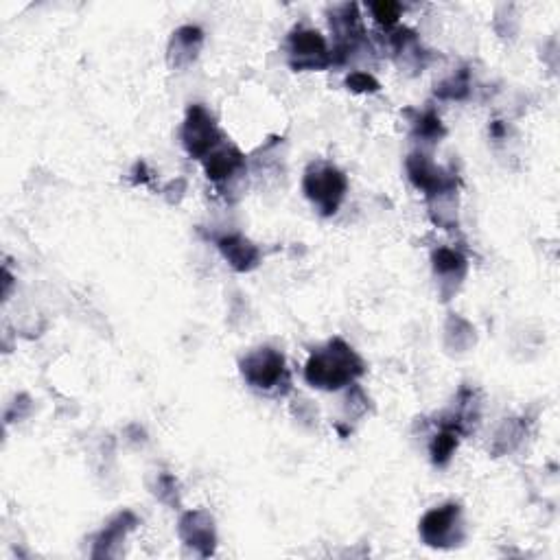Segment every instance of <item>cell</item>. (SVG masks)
I'll return each mask as SVG.
<instances>
[{"label":"cell","mask_w":560,"mask_h":560,"mask_svg":"<svg viewBox=\"0 0 560 560\" xmlns=\"http://www.w3.org/2000/svg\"><path fill=\"white\" fill-rule=\"evenodd\" d=\"M366 372V364L340 337L318 348L305 366V381L311 388L335 392L353 385Z\"/></svg>","instance_id":"obj_1"},{"label":"cell","mask_w":560,"mask_h":560,"mask_svg":"<svg viewBox=\"0 0 560 560\" xmlns=\"http://www.w3.org/2000/svg\"><path fill=\"white\" fill-rule=\"evenodd\" d=\"M241 375L252 390L263 394H285L291 385L285 355L263 346L241 359Z\"/></svg>","instance_id":"obj_2"},{"label":"cell","mask_w":560,"mask_h":560,"mask_svg":"<svg viewBox=\"0 0 560 560\" xmlns=\"http://www.w3.org/2000/svg\"><path fill=\"white\" fill-rule=\"evenodd\" d=\"M302 189L322 217H331L344 202L348 180L340 169L329 165V162H313L305 173V180H302Z\"/></svg>","instance_id":"obj_3"},{"label":"cell","mask_w":560,"mask_h":560,"mask_svg":"<svg viewBox=\"0 0 560 560\" xmlns=\"http://www.w3.org/2000/svg\"><path fill=\"white\" fill-rule=\"evenodd\" d=\"M418 532L423 543L429 547H436V550H451V547L462 545L466 539L462 506L445 504L429 510L427 515L420 519Z\"/></svg>","instance_id":"obj_4"},{"label":"cell","mask_w":560,"mask_h":560,"mask_svg":"<svg viewBox=\"0 0 560 560\" xmlns=\"http://www.w3.org/2000/svg\"><path fill=\"white\" fill-rule=\"evenodd\" d=\"M224 143L219 127L204 105H191L182 123V145L195 160H204L210 151Z\"/></svg>","instance_id":"obj_5"},{"label":"cell","mask_w":560,"mask_h":560,"mask_svg":"<svg viewBox=\"0 0 560 560\" xmlns=\"http://www.w3.org/2000/svg\"><path fill=\"white\" fill-rule=\"evenodd\" d=\"M407 175H410L416 189L427 195V200L438 195L455 193V189H458L455 173L438 167L434 160L423 154V151H416V154L407 158Z\"/></svg>","instance_id":"obj_6"},{"label":"cell","mask_w":560,"mask_h":560,"mask_svg":"<svg viewBox=\"0 0 560 560\" xmlns=\"http://www.w3.org/2000/svg\"><path fill=\"white\" fill-rule=\"evenodd\" d=\"M289 64L294 70H324L333 57L318 31L298 29L289 35Z\"/></svg>","instance_id":"obj_7"},{"label":"cell","mask_w":560,"mask_h":560,"mask_svg":"<svg viewBox=\"0 0 560 560\" xmlns=\"http://www.w3.org/2000/svg\"><path fill=\"white\" fill-rule=\"evenodd\" d=\"M178 534L186 547L200 556H213L217 547L215 521L206 510H191L182 515L178 523Z\"/></svg>","instance_id":"obj_8"},{"label":"cell","mask_w":560,"mask_h":560,"mask_svg":"<svg viewBox=\"0 0 560 560\" xmlns=\"http://www.w3.org/2000/svg\"><path fill=\"white\" fill-rule=\"evenodd\" d=\"M206 178L215 184H228L239 180L245 173V156L237 147L221 143L202 160Z\"/></svg>","instance_id":"obj_9"},{"label":"cell","mask_w":560,"mask_h":560,"mask_svg":"<svg viewBox=\"0 0 560 560\" xmlns=\"http://www.w3.org/2000/svg\"><path fill=\"white\" fill-rule=\"evenodd\" d=\"M217 248L224 254L232 270L252 272L261 263V250L243 235H224L217 239Z\"/></svg>","instance_id":"obj_10"},{"label":"cell","mask_w":560,"mask_h":560,"mask_svg":"<svg viewBox=\"0 0 560 560\" xmlns=\"http://www.w3.org/2000/svg\"><path fill=\"white\" fill-rule=\"evenodd\" d=\"M204 44V33L197 27H182L173 33L169 44V64L173 68H186L195 62Z\"/></svg>","instance_id":"obj_11"},{"label":"cell","mask_w":560,"mask_h":560,"mask_svg":"<svg viewBox=\"0 0 560 560\" xmlns=\"http://www.w3.org/2000/svg\"><path fill=\"white\" fill-rule=\"evenodd\" d=\"M138 519L132 515V512H121V515H116L108 525H105L103 532L99 534L97 545H95V552L92 556L101 558V556H114V547L121 545L125 541L127 532H132L136 528Z\"/></svg>","instance_id":"obj_12"},{"label":"cell","mask_w":560,"mask_h":560,"mask_svg":"<svg viewBox=\"0 0 560 560\" xmlns=\"http://www.w3.org/2000/svg\"><path fill=\"white\" fill-rule=\"evenodd\" d=\"M434 261V272L438 278H442V285L451 283L453 287L462 283V278L466 274V259L453 248H440L431 256Z\"/></svg>","instance_id":"obj_13"},{"label":"cell","mask_w":560,"mask_h":560,"mask_svg":"<svg viewBox=\"0 0 560 560\" xmlns=\"http://www.w3.org/2000/svg\"><path fill=\"white\" fill-rule=\"evenodd\" d=\"M458 442H460V436L451 429H442L440 434H436L429 445V453H431V460H434V464L447 466L449 460L453 458L455 449H458Z\"/></svg>","instance_id":"obj_14"},{"label":"cell","mask_w":560,"mask_h":560,"mask_svg":"<svg viewBox=\"0 0 560 560\" xmlns=\"http://www.w3.org/2000/svg\"><path fill=\"white\" fill-rule=\"evenodd\" d=\"M414 132H416V136L427 140V143H436V140L445 136V127H442L438 114L425 112L414 121Z\"/></svg>","instance_id":"obj_15"},{"label":"cell","mask_w":560,"mask_h":560,"mask_svg":"<svg viewBox=\"0 0 560 560\" xmlns=\"http://www.w3.org/2000/svg\"><path fill=\"white\" fill-rule=\"evenodd\" d=\"M466 92H469V73L466 70L436 88V95L442 99H464Z\"/></svg>","instance_id":"obj_16"},{"label":"cell","mask_w":560,"mask_h":560,"mask_svg":"<svg viewBox=\"0 0 560 560\" xmlns=\"http://www.w3.org/2000/svg\"><path fill=\"white\" fill-rule=\"evenodd\" d=\"M370 9H372V16H375L379 25L392 27V25H396V22H399L403 7L399 3H390V0H381V3H375Z\"/></svg>","instance_id":"obj_17"},{"label":"cell","mask_w":560,"mask_h":560,"mask_svg":"<svg viewBox=\"0 0 560 560\" xmlns=\"http://www.w3.org/2000/svg\"><path fill=\"white\" fill-rule=\"evenodd\" d=\"M346 86L353 92H377L381 88L379 81L368 73H353L346 79Z\"/></svg>","instance_id":"obj_18"}]
</instances>
